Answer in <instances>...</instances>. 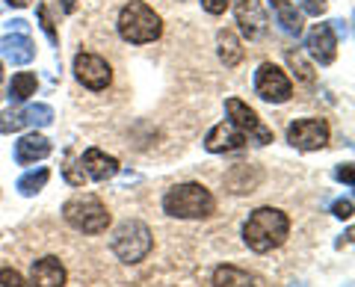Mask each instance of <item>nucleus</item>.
Listing matches in <instances>:
<instances>
[{
    "label": "nucleus",
    "mask_w": 355,
    "mask_h": 287,
    "mask_svg": "<svg viewBox=\"0 0 355 287\" xmlns=\"http://www.w3.org/2000/svg\"><path fill=\"white\" fill-rule=\"evenodd\" d=\"M74 3H77V0H65V12H71V9H74Z\"/></svg>",
    "instance_id": "473e14b6"
},
{
    "label": "nucleus",
    "mask_w": 355,
    "mask_h": 287,
    "mask_svg": "<svg viewBox=\"0 0 355 287\" xmlns=\"http://www.w3.org/2000/svg\"><path fill=\"white\" fill-rule=\"evenodd\" d=\"M36 86H39L36 74H33V71H18L12 77V83H9V101H12V104H24L30 95H36Z\"/></svg>",
    "instance_id": "aec40b11"
},
{
    "label": "nucleus",
    "mask_w": 355,
    "mask_h": 287,
    "mask_svg": "<svg viewBox=\"0 0 355 287\" xmlns=\"http://www.w3.org/2000/svg\"><path fill=\"white\" fill-rule=\"evenodd\" d=\"M225 110H228L231 125H234L249 142H254V146H270V142H272V130L266 128V125H261L258 113H254L249 104H243L240 98H228Z\"/></svg>",
    "instance_id": "0eeeda50"
},
{
    "label": "nucleus",
    "mask_w": 355,
    "mask_h": 287,
    "mask_svg": "<svg viewBox=\"0 0 355 287\" xmlns=\"http://www.w3.org/2000/svg\"><path fill=\"white\" fill-rule=\"evenodd\" d=\"M228 3H231V0H202V6L207 9L210 15H222L228 9Z\"/></svg>",
    "instance_id": "c756f323"
},
{
    "label": "nucleus",
    "mask_w": 355,
    "mask_h": 287,
    "mask_svg": "<svg viewBox=\"0 0 355 287\" xmlns=\"http://www.w3.org/2000/svg\"><path fill=\"white\" fill-rule=\"evenodd\" d=\"M0 287H27V284H24V279H21L15 270L3 267V270H0Z\"/></svg>",
    "instance_id": "a878e982"
},
{
    "label": "nucleus",
    "mask_w": 355,
    "mask_h": 287,
    "mask_svg": "<svg viewBox=\"0 0 355 287\" xmlns=\"http://www.w3.org/2000/svg\"><path fill=\"white\" fill-rule=\"evenodd\" d=\"M151 246H154L151 228L146 223H139V219L121 223L113 234V255L121 263H139L151 252Z\"/></svg>",
    "instance_id": "39448f33"
},
{
    "label": "nucleus",
    "mask_w": 355,
    "mask_h": 287,
    "mask_svg": "<svg viewBox=\"0 0 355 287\" xmlns=\"http://www.w3.org/2000/svg\"><path fill=\"white\" fill-rule=\"evenodd\" d=\"M216 48H219V60H222L225 69H237V65L243 62V45H240V39L231 30H219Z\"/></svg>",
    "instance_id": "6ab92c4d"
},
{
    "label": "nucleus",
    "mask_w": 355,
    "mask_h": 287,
    "mask_svg": "<svg viewBox=\"0 0 355 287\" xmlns=\"http://www.w3.org/2000/svg\"><path fill=\"white\" fill-rule=\"evenodd\" d=\"M335 178L343 181L347 186H352V184H355V169H352V163H343V166H338V169H335Z\"/></svg>",
    "instance_id": "cd10ccee"
},
{
    "label": "nucleus",
    "mask_w": 355,
    "mask_h": 287,
    "mask_svg": "<svg viewBox=\"0 0 355 287\" xmlns=\"http://www.w3.org/2000/svg\"><path fill=\"white\" fill-rule=\"evenodd\" d=\"M62 216L71 228L83 231V234H101L110 225V214L98 195H74L65 202Z\"/></svg>",
    "instance_id": "20e7f679"
},
{
    "label": "nucleus",
    "mask_w": 355,
    "mask_h": 287,
    "mask_svg": "<svg viewBox=\"0 0 355 287\" xmlns=\"http://www.w3.org/2000/svg\"><path fill=\"white\" fill-rule=\"evenodd\" d=\"M6 3H9V6H27L30 0H6Z\"/></svg>",
    "instance_id": "2f4dec72"
},
{
    "label": "nucleus",
    "mask_w": 355,
    "mask_h": 287,
    "mask_svg": "<svg viewBox=\"0 0 355 287\" xmlns=\"http://www.w3.org/2000/svg\"><path fill=\"white\" fill-rule=\"evenodd\" d=\"M74 77L80 80L86 89L92 92H101L110 86V80H113V69H110V62L101 60L98 53H77L74 57Z\"/></svg>",
    "instance_id": "1a4fd4ad"
},
{
    "label": "nucleus",
    "mask_w": 355,
    "mask_h": 287,
    "mask_svg": "<svg viewBox=\"0 0 355 287\" xmlns=\"http://www.w3.org/2000/svg\"><path fill=\"white\" fill-rule=\"evenodd\" d=\"M270 6H272L282 33H287V36H293V39L302 36V12L296 9V3H291V0H270Z\"/></svg>",
    "instance_id": "f3484780"
},
{
    "label": "nucleus",
    "mask_w": 355,
    "mask_h": 287,
    "mask_svg": "<svg viewBox=\"0 0 355 287\" xmlns=\"http://www.w3.org/2000/svg\"><path fill=\"white\" fill-rule=\"evenodd\" d=\"M287 142L299 151H320L329 142V125L323 119H296L287 128Z\"/></svg>",
    "instance_id": "6e6552de"
},
{
    "label": "nucleus",
    "mask_w": 355,
    "mask_h": 287,
    "mask_svg": "<svg viewBox=\"0 0 355 287\" xmlns=\"http://www.w3.org/2000/svg\"><path fill=\"white\" fill-rule=\"evenodd\" d=\"M302 3V12L308 15H323L326 12V0H299Z\"/></svg>",
    "instance_id": "c85d7f7f"
},
{
    "label": "nucleus",
    "mask_w": 355,
    "mask_h": 287,
    "mask_svg": "<svg viewBox=\"0 0 355 287\" xmlns=\"http://www.w3.org/2000/svg\"><path fill=\"white\" fill-rule=\"evenodd\" d=\"M21 116H24L27 128H48L53 121V110L48 104H30V107L21 110Z\"/></svg>",
    "instance_id": "4be33fe9"
},
{
    "label": "nucleus",
    "mask_w": 355,
    "mask_h": 287,
    "mask_svg": "<svg viewBox=\"0 0 355 287\" xmlns=\"http://www.w3.org/2000/svg\"><path fill=\"white\" fill-rule=\"evenodd\" d=\"M21 128H27V125H24V116H21L18 107L6 110V113H0V134H18Z\"/></svg>",
    "instance_id": "b1692460"
},
{
    "label": "nucleus",
    "mask_w": 355,
    "mask_h": 287,
    "mask_svg": "<svg viewBox=\"0 0 355 287\" xmlns=\"http://www.w3.org/2000/svg\"><path fill=\"white\" fill-rule=\"evenodd\" d=\"M214 195L202 184H178L163 195V211L175 219H205L214 214Z\"/></svg>",
    "instance_id": "7ed1b4c3"
},
{
    "label": "nucleus",
    "mask_w": 355,
    "mask_h": 287,
    "mask_svg": "<svg viewBox=\"0 0 355 287\" xmlns=\"http://www.w3.org/2000/svg\"><path fill=\"white\" fill-rule=\"evenodd\" d=\"M243 146H246V137L240 134V130L231 125V121H222V125H216L210 134L205 137V148L210 154H228V151H240Z\"/></svg>",
    "instance_id": "f8f14e48"
},
{
    "label": "nucleus",
    "mask_w": 355,
    "mask_h": 287,
    "mask_svg": "<svg viewBox=\"0 0 355 287\" xmlns=\"http://www.w3.org/2000/svg\"><path fill=\"white\" fill-rule=\"evenodd\" d=\"M0 80H3V65H0Z\"/></svg>",
    "instance_id": "f704fd0d"
},
{
    "label": "nucleus",
    "mask_w": 355,
    "mask_h": 287,
    "mask_svg": "<svg viewBox=\"0 0 355 287\" xmlns=\"http://www.w3.org/2000/svg\"><path fill=\"white\" fill-rule=\"evenodd\" d=\"M305 48L320 65H331L338 57V36L331 33L329 24H314L305 36Z\"/></svg>",
    "instance_id": "9b49d317"
},
{
    "label": "nucleus",
    "mask_w": 355,
    "mask_h": 287,
    "mask_svg": "<svg viewBox=\"0 0 355 287\" xmlns=\"http://www.w3.org/2000/svg\"><path fill=\"white\" fill-rule=\"evenodd\" d=\"M331 214L338 219H349L352 216V198H340V202L331 205Z\"/></svg>",
    "instance_id": "bb28decb"
},
{
    "label": "nucleus",
    "mask_w": 355,
    "mask_h": 287,
    "mask_svg": "<svg viewBox=\"0 0 355 287\" xmlns=\"http://www.w3.org/2000/svg\"><path fill=\"white\" fill-rule=\"evenodd\" d=\"M287 234H291V219H287V214L279 211V207H258V211L246 219V225H243V240H246V246L252 252H258V255L279 249L287 240Z\"/></svg>",
    "instance_id": "f257e3e1"
},
{
    "label": "nucleus",
    "mask_w": 355,
    "mask_h": 287,
    "mask_svg": "<svg viewBox=\"0 0 355 287\" xmlns=\"http://www.w3.org/2000/svg\"><path fill=\"white\" fill-rule=\"evenodd\" d=\"M48 178H51V172H48V169H33V172H27V175H21L15 186H18V193H21V195H36L39 190H44Z\"/></svg>",
    "instance_id": "412c9836"
},
{
    "label": "nucleus",
    "mask_w": 355,
    "mask_h": 287,
    "mask_svg": "<svg viewBox=\"0 0 355 287\" xmlns=\"http://www.w3.org/2000/svg\"><path fill=\"white\" fill-rule=\"evenodd\" d=\"M254 92L266 104H284L293 95V83L275 62H261L254 71Z\"/></svg>",
    "instance_id": "423d86ee"
},
{
    "label": "nucleus",
    "mask_w": 355,
    "mask_h": 287,
    "mask_svg": "<svg viewBox=\"0 0 355 287\" xmlns=\"http://www.w3.org/2000/svg\"><path fill=\"white\" fill-rule=\"evenodd\" d=\"M116 27H119V36L125 42H130V45H148V42L160 39L163 21L148 3H142V0H130V3L121 6Z\"/></svg>",
    "instance_id": "f03ea898"
},
{
    "label": "nucleus",
    "mask_w": 355,
    "mask_h": 287,
    "mask_svg": "<svg viewBox=\"0 0 355 287\" xmlns=\"http://www.w3.org/2000/svg\"><path fill=\"white\" fill-rule=\"evenodd\" d=\"M284 60H287V65H291L293 74H296L302 83H314V69H311V65L302 60V53H299V51H287Z\"/></svg>",
    "instance_id": "5701e85b"
},
{
    "label": "nucleus",
    "mask_w": 355,
    "mask_h": 287,
    "mask_svg": "<svg viewBox=\"0 0 355 287\" xmlns=\"http://www.w3.org/2000/svg\"><path fill=\"white\" fill-rule=\"evenodd\" d=\"M48 154H51V139H44L42 134H36V130L15 142V163L18 166H30V163H36V160H44Z\"/></svg>",
    "instance_id": "dca6fc26"
},
{
    "label": "nucleus",
    "mask_w": 355,
    "mask_h": 287,
    "mask_svg": "<svg viewBox=\"0 0 355 287\" xmlns=\"http://www.w3.org/2000/svg\"><path fill=\"white\" fill-rule=\"evenodd\" d=\"M9 30H12V33H21V36H27L30 24H27L24 18H15V21H9Z\"/></svg>",
    "instance_id": "7c9ffc66"
},
{
    "label": "nucleus",
    "mask_w": 355,
    "mask_h": 287,
    "mask_svg": "<svg viewBox=\"0 0 355 287\" xmlns=\"http://www.w3.org/2000/svg\"><path fill=\"white\" fill-rule=\"evenodd\" d=\"M234 18H237V24L243 30V36H246L249 42L263 39L266 24H270L261 0H234Z\"/></svg>",
    "instance_id": "9d476101"
},
{
    "label": "nucleus",
    "mask_w": 355,
    "mask_h": 287,
    "mask_svg": "<svg viewBox=\"0 0 355 287\" xmlns=\"http://www.w3.org/2000/svg\"><path fill=\"white\" fill-rule=\"evenodd\" d=\"M30 287H65V267L60 258H39L30 270Z\"/></svg>",
    "instance_id": "4468645a"
},
{
    "label": "nucleus",
    "mask_w": 355,
    "mask_h": 287,
    "mask_svg": "<svg viewBox=\"0 0 355 287\" xmlns=\"http://www.w3.org/2000/svg\"><path fill=\"white\" fill-rule=\"evenodd\" d=\"M39 24H42V30L48 33V39H51V45H57V30H53V21H51V12H48V6L44 3H39Z\"/></svg>",
    "instance_id": "393cba45"
},
{
    "label": "nucleus",
    "mask_w": 355,
    "mask_h": 287,
    "mask_svg": "<svg viewBox=\"0 0 355 287\" xmlns=\"http://www.w3.org/2000/svg\"><path fill=\"white\" fill-rule=\"evenodd\" d=\"M0 57L12 65H27L36 57V45L30 42V36H21V33H9V36L0 39Z\"/></svg>",
    "instance_id": "2eb2a0df"
},
{
    "label": "nucleus",
    "mask_w": 355,
    "mask_h": 287,
    "mask_svg": "<svg viewBox=\"0 0 355 287\" xmlns=\"http://www.w3.org/2000/svg\"><path fill=\"white\" fill-rule=\"evenodd\" d=\"M291 287H305V284H302V281H296V284H291Z\"/></svg>",
    "instance_id": "72a5a7b5"
},
{
    "label": "nucleus",
    "mask_w": 355,
    "mask_h": 287,
    "mask_svg": "<svg viewBox=\"0 0 355 287\" xmlns=\"http://www.w3.org/2000/svg\"><path fill=\"white\" fill-rule=\"evenodd\" d=\"M214 287H263V284L258 275L231 267V263H222V267L214 270Z\"/></svg>",
    "instance_id": "a211bd4d"
},
{
    "label": "nucleus",
    "mask_w": 355,
    "mask_h": 287,
    "mask_svg": "<svg viewBox=\"0 0 355 287\" xmlns=\"http://www.w3.org/2000/svg\"><path fill=\"white\" fill-rule=\"evenodd\" d=\"M80 169L89 175L92 181H110L119 175V160L104 154L101 148H86L80 157Z\"/></svg>",
    "instance_id": "ddd939ff"
}]
</instances>
